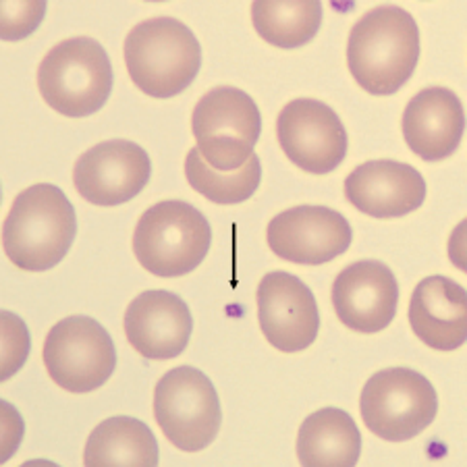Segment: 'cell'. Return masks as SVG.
I'll use <instances>...</instances> for the list:
<instances>
[{
	"label": "cell",
	"mask_w": 467,
	"mask_h": 467,
	"mask_svg": "<svg viewBox=\"0 0 467 467\" xmlns=\"http://www.w3.org/2000/svg\"><path fill=\"white\" fill-rule=\"evenodd\" d=\"M418 60L420 27L401 6H376L351 27L348 67L368 94L399 92L416 71Z\"/></svg>",
	"instance_id": "6da1fadb"
},
{
	"label": "cell",
	"mask_w": 467,
	"mask_h": 467,
	"mask_svg": "<svg viewBox=\"0 0 467 467\" xmlns=\"http://www.w3.org/2000/svg\"><path fill=\"white\" fill-rule=\"evenodd\" d=\"M78 235V216L65 192L37 183L15 198L5 218L3 245L15 266L44 273L63 262Z\"/></svg>",
	"instance_id": "7a4b0ae2"
},
{
	"label": "cell",
	"mask_w": 467,
	"mask_h": 467,
	"mask_svg": "<svg viewBox=\"0 0 467 467\" xmlns=\"http://www.w3.org/2000/svg\"><path fill=\"white\" fill-rule=\"evenodd\" d=\"M125 65L141 92L172 98L193 84L202 69V47L183 21L154 17L125 37Z\"/></svg>",
	"instance_id": "3957f363"
},
{
	"label": "cell",
	"mask_w": 467,
	"mask_h": 467,
	"mask_svg": "<svg viewBox=\"0 0 467 467\" xmlns=\"http://www.w3.org/2000/svg\"><path fill=\"white\" fill-rule=\"evenodd\" d=\"M112 81L107 50L86 36L57 44L37 69L44 102L69 119H84L100 110L112 92Z\"/></svg>",
	"instance_id": "277c9868"
},
{
	"label": "cell",
	"mask_w": 467,
	"mask_h": 467,
	"mask_svg": "<svg viewBox=\"0 0 467 467\" xmlns=\"http://www.w3.org/2000/svg\"><path fill=\"white\" fill-rule=\"evenodd\" d=\"M210 244L208 218L183 200H164L148 208L133 233L135 258L162 278L190 275L204 262Z\"/></svg>",
	"instance_id": "5b68a950"
},
{
	"label": "cell",
	"mask_w": 467,
	"mask_h": 467,
	"mask_svg": "<svg viewBox=\"0 0 467 467\" xmlns=\"http://www.w3.org/2000/svg\"><path fill=\"white\" fill-rule=\"evenodd\" d=\"M195 148L210 167L223 172L245 167L262 133L258 104L244 89L221 86L195 104L192 115Z\"/></svg>",
	"instance_id": "8992f818"
},
{
	"label": "cell",
	"mask_w": 467,
	"mask_h": 467,
	"mask_svg": "<svg viewBox=\"0 0 467 467\" xmlns=\"http://www.w3.org/2000/svg\"><path fill=\"white\" fill-rule=\"evenodd\" d=\"M359 411L368 431L379 439H416L439 413V395L426 376L411 368H387L364 384Z\"/></svg>",
	"instance_id": "52a82bcc"
},
{
	"label": "cell",
	"mask_w": 467,
	"mask_h": 467,
	"mask_svg": "<svg viewBox=\"0 0 467 467\" xmlns=\"http://www.w3.org/2000/svg\"><path fill=\"white\" fill-rule=\"evenodd\" d=\"M154 416L171 444L198 453L214 442L223 411L208 376L198 368L179 366L156 382Z\"/></svg>",
	"instance_id": "ba28073f"
},
{
	"label": "cell",
	"mask_w": 467,
	"mask_h": 467,
	"mask_svg": "<svg viewBox=\"0 0 467 467\" xmlns=\"http://www.w3.org/2000/svg\"><path fill=\"white\" fill-rule=\"evenodd\" d=\"M42 358L50 379L78 395L100 389L117 368L109 330L88 316H69L55 324L44 341Z\"/></svg>",
	"instance_id": "9c48e42d"
},
{
	"label": "cell",
	"mask_w": 467,
	"mask_h": 467,
	"mask_svg": "<svg viewBox=\"0 0 467 467\" xmlns=\"http://www.w3.org/2000/svg\"><path fill=\"white\" fill-rule=\"evenodd\" d=\"M276 138L285 156L312 175H328L348 154V131L341 119L314 98L285 104L276 119Z\"/></svg>",
	"instance_id": "30bf717a"
},
{
	"label": "cell",
	"mask_w": 467,
	"mask_h": 467,
	"mask_svg": "<svg viewBox=\"0 0 467 467\" xmlns=\"http://www.w3.org/2000/svg\"><path fill=\"white\" fill-rule=\"evenodd\" d=\"M152 177V161L135 141L109 140L78 158L73 183L94 206H119L133 200Z\"/></svg>",
	"instance_id": "8fae6325"
},
{
	"label": "cell",
	"mask_w": 467,
	"mask_h": 467,
	"mask_svg": "<svg viewBox=\"0 0 467 467\" xmlns=\"http://www.w3.org/2000/svg\"><path fill=\"white\" fill-rule=\"evenodd\" d=\"M255 301L260 328L275 349L297 353L316 341L320 330L318 304L299 276L283 270L268 273L258 285Z\"/></svg>",
	"instance_id": "7c38bea8"
},
{
	"label": "cell",
	"mask_w": 467,
	"mask_h": 467,
	"mask_svg": "<svg viewBox=\"0 0 467 467\" xmlns=\"http://www.w3.org/2000/svg\"><path fill=\"white\" fill-rule=\"evenodd\" d=\"M266 239L278 258L318 266L349 250L353 231L348 218L327 206H296L268 223Z\"/></svg>",
	"instance_id": "4fadbf2b"
},
{
	"label": "cell",
	"mask_w": 467,
	"mask_h": 467,
	"mask_svg": "<svg viewBox=\"0 0 467 467\" xmlns=\"http://www.w3.org/2000/svg\"><path fill=\"white\" fill-rule=\"evenodd\" d=\"M397 304V278L384 262L361 260L343 268L335 278V312L338 320L356 333H380L393 322Z\"/></svg>",
	"instance_id": "5bb4252c"
},
{
	"label": "cell",
	"mask_w": 467,
	"mask_h": 467,
	"mask_svg": "<svg viewBox=\"0 0 467 467\" xmlns=\"http://www.w3.org/2000/svg\"><path fill=\"white\" fill-rule=\"evenodd\" d=\"M127 341L146 359L179 358L190 343L193 320L183 299L152 289L135 297L123 318Z\"/></svg>",
	"instance_id": "9a60e30c"
},
{
	"label": "cell",
	"mask_w": 467,
	"mask_h": 467,
	"mask_svg": "<svg viewBox=\"0 0 467 467\" xmlns=\"http://www.w3.org/2000/svg\"><path fill=\"white\" fill-rule=\"evenodd\" d=\"M345 198L372 218H401L426 200V181L408 162L370 161L345 179Z\"/></svg>",
	"instance_id": "2e32d148"
},
{
	"label": "cell",
	"mask_w": 467,
	"mask_h": 467,
	"mask_svg": "<svg viewBox=\"0 0 467 467\" xmlns=\"http://www.w3.org/2000/svg\"><path fill=\"white\" fill-rule=\"evenodd\" d=\"M465 130L462 100L447 88H426L410 100L403 112V138L411 152L428 162L457 152Z\"/></svg>",
	"instance_id": "e0dca14e"
},
{
	"label": "cell",
	"mask_w": 467,
	"mask_h": 467,
	"mask_svg": "<svg viewBox=\"0 0 467 467\" xmlns=\"http://www.w3.org/2000/svg\"><path fill=\"white\" fill-rule=\"evenodd\" d=\"M413 333L434 351H455L467 338V293L449 276H426L410 301Z\"/></svg>",
	"instance_id": "ac0fdd59"
},
{
	"label": "cell",
	"mask_w": 467,
	"mask_h": 467,
	"mask_svg": "<svg viewBox=\"0 0 467 467\" xmlns=\"http://www.w3.org/2000/svg\"><path fill=\"white\" fill-rule=\"evenodd\" d=\"M361 434L348 411L324 408L307 416L297 434V459L306 467H353Z\"/></svg>",
	"instance_id": "d6986e66"
},
{
	"label": "cell",
	"mask_w": 467,
	"mask_h": 467,
	"mask_svg": "<svg viewBox=\"0 0 467 467\" xmlns=\"http://www.w3.org/2000/svg\"><path fill=\"white\" fill-rule=\"evenodd\" d=\"M84 463L100 465H158V442L144 421L115 416L98 424L86 442Z\"/></svg>",
	"instance_id": "ffe728a7"
},
{
	"label": "cell",
	"mask_w": 467,
	"mask_h": 467,
	"mask_svg": "<svg viewBox=\"0 0 467 467\" xmlns=\"http://www.w3.org/2000/svg\"><path fill=\"white\" fill-rule=\"evenodd\" d=\"M252 21L262 40L278 48H299L314 40L322 26V5L307 3H266L252 5Z\"/></svg>",
	"instance_id": "44dd1931"
},
{
	"label": "cell",
	"mask_w": 467,
	"mask_h": 467,
	"mask_svg": "<svg viewBox=\"0 0 467 467\" xmlns=\"http://www.w3.org/2000/svg\"><path fill=\"white\" fill-rule=\"evenodd\" d=\"M185 175L195 192L214 204L231 206L250 200L262 179V164L258 156H252L245 167L223 172L210 167L198 148H192L185 158Z\"/></svg>",
	"instance_id": "7402d4cb"
},
{
	"label": "cell",
	"mask_w": 467,
	"mask_h": 467,
	"mask_svg": "<svg viewBox=\"0 0 467 467\" xmlns=\"http://www.w3.org/2000/svg\"><path fill=\"white\" fill-rule=\"evenodd\" d=\"M3 380L11 376L26 364L29 353V333L24 320L11 312H3Z\"/></svg>",
	"instance_id": "603a6c76"
}]
</instances>
